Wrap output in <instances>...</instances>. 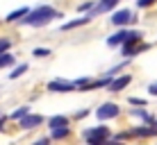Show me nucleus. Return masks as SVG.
I'll list each match as a JSON object with an SVG mask.
<instances>
[{
    "mask_svg": "<svg viewBox=\"0 0 157 145\" xmlns=\"http://www.w3.org/2000/svg\"><path fill=\"white\" fill-rule=\"evenodd\" d=\"M50 18H59V12H55L52 7H36L34 12H28V18H25L23 23L39 27V25H46Z\"/></svg>",
    "mask_w": 157,
    "mask_h": 145,
    "instance_id": "nucleus-1",
    "label": "nucleus"
},
{
    "mask_svg": "<svg viewBox=\"0 0 157 145\" xmlns=\"http://www.w3.org/2000/svg\"><path fill=\"white\" fill-rule=\"evenodd\" d=\"M84 136H86V141H89V143L98 145V143H102L107 136H109V132H107V127H96V129H89Z\"/></svg>",
    "mask_w": 157,
    "mask_h": 145,
    "instance_id": "nucleus-2",
    "label": "nucleus"
},
{
    "mask_svg": "<svg viewBox=\"0 0 157 145\" xmlns=\"http://www.w3.org/2000/svg\"><path fill=\"white\" fill-rule=\"evenodd\" d=\"M75 86H78V84H73V82H62V79H55V82L48 84V89L55 91V93H68V91H75Z\"/></svg>",
    "mask_w": 157,
    "mask_h": 145,
    "instance_id": "nucleus-3",
    "label": "nucleus"
},
{
    "mask_svg": "<svg viewBox=\"0 0 157 145\" xmlns=\"http://www.w3.org/2000/svg\"><path fill=\"white\" fill-rule=\"evenodd\" d=\"M96 114H98L100 120H107V118H116V116H118V107L109 102V104H102L100 109L96 111Z\"/></svg>",
    "mask_w": 157,
    "mask_h": 145,
    "instance_id": "nucleus-4",
    "label": "nucleus"
},
{
    "mask_svg": "<svg viewBox=\"0 0 157 145\" xmlns=\"http://www.w3.org/2000/svg\"><path fill=\"white\" fill-rule=\"evenodd\" d=\"M130 20H132V14H130L128 9H121V12H116L112 16V23L114 25H128Z\"/></svg>",
    "mask_w": 157,
    "mask_h": 145,
    "instance_id": "nucleus-5",
    "label": "nucleus"
},
{
    "mask_svg": "<svg viewBox=\"0 0 157 145\" xmlns=\"http://www.w3.org/2000/svg\"><path fill=\"white\" fill-rule=\"evenodd\" d=\"M134 34H139V32H125V30H123V32H118V34H114L109 41H107V43H109V45H116V43H125V41H128V39H132Z\"/></svg>",
    "mask_w": 157,
    "mask_h": 145,
    "instance_id": "nucleus-6",
    "label": "nucleus"
},
{
    "mask_svg": "<svg viewBox=\"0 0 157 145\" xmlns=\"http://www.w3.org/2000/svg\"><path fill=\"white\" fill-rule=\"evenodd\" d=\"M130 79H132L130 75H123V77H118V79H114V82H109V91H112V93H118L121 89H125L128 84H130Z\"/></svg>",
    "mask_w": 157,
    "mask_h": 145,
    "instance_id": "nucleus-7",
    "label": "nucleus"
},
{
    "mask_svg": "<svg viewBox=\"0 0 157 145\" xmlns=\"http://www.w3.org/2000/svg\"><path fill=\"white\" fill-rule=\"evenodd\" d=\"M116 2H118V0H102V2H100L98 7H96L94 12L89 14V16H94V14H102V12H109V9H114V7H116Z\"/></svg>",
    "mask_w": 157,
    "mask_h": 145,
    "instance_id": "nucleus-8",
    "label": "nucleus"
},
{
    "mask_svg": "<svg viewBox=\"0 0 157 145\" xmlns=\"http://www.w3.org/2000/svg\"><path fill=\"white\" fill-rule=\"evenodd\" d=\"M41 125V116H28V118H21V127L23 129H32V127Z\"/></svg>",
    "mask_w": 157,
    "mask_h": 145,
    "instance_id": "nucleus-9",
    "label": "nucleus"
},
{
    "mask_svg": "<svg viewBox=\"0 0 157 145\" xmlns=\"http://www.w3.org/2000/svg\"><path fill=\"white\" fill-rule=\"evenodd\" d=\"M91 16H84V18H78V20H71V23H64V30H73V27H80V25L89 23Z\"/></svg>",
    "mask_w": 157,
    "mask_h": 145,
    "instance_id": "nucleus-10",
    "label": "nucleus"
},
{
    "mask_svg": "<svg viewBox=\"0 0 157 145\" xmlns=\"http://www.w3.org/2000/svg\"><path fill=\"white\" fill-rule=\"evenodd\" d=\"M68 125V120L64 116H55V118H50V127L55 129V127H66Z\"/></svg>",
    "mask_w": 157,
    "mask_h": 145,
    "instance_id": "nucleus-11",
    "label": "nucleus"
},
{
    "mask_svg": "<svg viewBox=\"0 0 157 145\" xmlns=\"http://www.w3.org/2000/svg\"><path fill=\"white\" fill-rule=\"evenodd\" d=\"M68 127H55L52 129V138H64V136H68Z\"/></svg>",
    "mask_w": 157,
    "mask_h": 145,
    "instance_id": "nucleus-12",
    "label": "nucleus"
},
{
    "mask_svg": "<svg viewBox=\"0 0 157 145\" xmlns=\"http://www.w3.org/2000/svg\"><path fill=\"white\" fill-rule=\"evenodd\" d=\"M30 9H16V12H12L7 16V20H16V18H21V16H28Z\"/></svg>",
    "mask_w": 157,
    "mask_h": 145,
    "instance_id": "nucleus-13",
    "label": "nucleus"
},
{
    "mask_svg": "<svg viewBox=\"0 0 157 145\" xmlns=\"http://www.w3.org/2000/svg\"><path fill=\"white\" fill-rule=\"evenodd\" d=\"M12 61H14L12 55H7V52H0V68H2V66H9Z\"/></svg>",
    "mask_w": 157,
    "mask_h": 145,
    "instance_id": "nucleus-14",
    "label": "nucleus"
},
{
    "mask_svg": "<svg viewBox=\"0 0 157 145\" xmlns=\"http://www.w3.org/2000/svg\"><path fill=\"white\" fill-rule=\"evenodd\" d=\"M25 71H28V66H25V63H21V66L16 68V71H14L12 75H9V77H12V79H16V77H21V75H23Z\"/></svg>",
    "mask_w": 157,
    "mask_h": 145,
    "instance_id": "nucleus-15",
    "label": "nucleus"
},
{
    "mask_svg": "<svg viewBox=\"0 0 157 145\" xmlns=\"http://www.w3.org/2000/svg\"><path fill=\"white\" fill-rule=\"evenodd\" d=\"M25 116H28V107H23V109H18V111H14V120H21V118H25Z\"/></svg>",
    "mask_w": 157,
    "mask_h": 145,
    "instance_id": "nucleus-16",
    "label": "nucleus"
},
{
    "mask_svg": "<svg viewBox=\"0 0 157 145\" xmlns=\"http://www.w3.org/2000/svg\"><path fill=\"white\" fill-rule=\"evenodd\" d=\"M134 134L137 136H153V134H157V129H137Z\"/></svg>",
    "mask_w": 157,
    "mask_h": 145,
    "instance_id": "nucleus-17",
    "label": "nucleus"
},
{
    "mask_svg": "<svg viewBox=\"0 0 157 145\" xmlns=\"http://www.w3.org/2000/svg\"><path fill=\"white\" fill-rule=\"evenodd\" d=\"M32 55H34V57H48V55H50V50H46V48H36Z\"/></svg>",
    "mask_w": 157,
    "mask_h": 145,
    "instance_id": "nucleus-18",
    "label": "nucleus"
},
{
    "mask_svg": "<svg viewBox=\"0 0 157 145\" xmlns=\"http://www.w3.org/2000/svg\"><path fill=\"white\" fill-rule=\"evenodd\" d=\"M153 2H155V0H137L139 7H148V5H153Z\"/></svg>",
    "mask_w": 157,
    "mask_h": 145,
    "instance_id": "nucleus-19",
    "label": "nucleus"
},
{
    "mask_svg": "<svg viewBox=\"0 0 157 145\" xmlns=\"http://www.w3.org/2000/svg\"><path fill=\"white\" fill-rule=\"evenodd\" d=\"M7 48H9V41H0V52H5V50H7Z\"/></svg>",
    "mask_w": 157,
    "mask_h": 145,
    "instance_id": "nucleus-20",
    "label": "nucleus"
},
{
    "mask_svg": "<svg viewBox=\"0 0 157 145\" xmlns=\"http://www.w3.org/2000/svg\"><path fill=\"white\" fill-rule=\"evenodd\" d=\"M150 93H155V95H157V84H153V86H150Z\"/></svg>",
    "mask_w": 157,
    "mask_h": 145,
    "instance_id": "nucleus-21",
    "label": "nucleus"
}]
</instances>
